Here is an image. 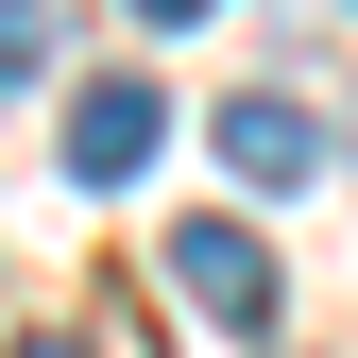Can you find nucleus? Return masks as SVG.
<instances>
[{
	"instance_id": "7ed1b4c3",
	"label": "nucleus",
	"mask_w": 358,
	"mask_h": 358,
	"mask_svg": "<svg viewBox=\"0 0 358 358\" xmlns=\"http://www.w3.org/2000/svg\"><path fill=\"white\" fill-rule=\"evenodd\" d=\"M205 137H222V171H239V188H307V171H324V120H307L290 85H239Z\"/></svg>"
},
{
	"instance_id": "f03ea898",
	"label": "nucleus",
	"mask_w": 358,
	"mask_h": 358,
	"mask_svg": "<svg viewBox=\"0 0 358 358\" xmlns=\"http://www.w3.org/2000/svg\"><path fill=\"white\" fill-rule=\"evenodd\" d=\"M171 154V85H85L69 103V188H137Z\"/></svg>"
},
{
	"instance_id": "f257e3e1",
	"label": "nucleus",
	"mask_w": 358,
	"mask_h": 358,
	"mask_svg": "<svg viewBox=\"0 0 358 358\" xmlns=\"http://www.w3.org/2000/svg\"><path fill=\"white\" fill-rule=\"evenodd\" d=\"M171 290L256 341V324H273V239H256V222H171Z\"/></svg>"
},
{
	"instance_id": "39448f33",
	"label": "nucleus",
	"mask_w": 358,
	"mask_h": 358,
	"mask_svg": "<svg viewBox=\"0 0 358 358\" xmlns=\"http://www.w3.org/2000/svg\"><path fill=\"white\" fill-rule=\"evenodd\" d=\"M137 17H205V0H137Z\"/></svg>"
},
{
	"instance_id": "20e7f679",
	"label": "nucleus",
	"mask_w": 358,
	"mask_h": 358,
	"mask_svg": "<svg viewBox=\"0 0 358 358\" xmlns=\"http://www.w3.org/2000/svg\"><path fill=\"white\" fill-rule=\"evenodd\" d=\"M52 69V0H0V85H34Z\"/></svg>"
},
{
	"instance_id": "423d86ee",
	"label": "nucleus",
	"mask_w": 358,
	"mask_h": 358,
	"mask_svg": "<svg viewBox=\"0 0 358 358\" xmlns=\"http://www.w3.org/2000/svg\"><path fill=\"white\" fill-rule=\"evenodd\" d=\"M17 358H85V341H17Z\"/></svg>"
}]
</instances>
